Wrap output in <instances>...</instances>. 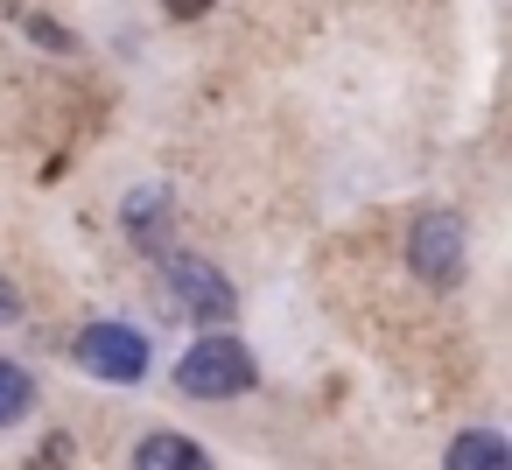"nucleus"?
I'll return each mask as SVG.
<instances>
[{"label":"nucleus","instance_id":"obj_12","mask_svg":"<svg viewBox=\"0 0 512 470\" xmlns=\"http://www.w3.org/2000/svg\"><path fill=\"white\" fill-rule=\"evenodd\" d=\"M22 316V295H15V281H0V323H15Z\"/></svg>","mask_w":512,"mask_h":470},{"label":"nucleus","instance_id":"obj_9","mask_svg":"<svg viewBox=\"0 0 512 470\" xmlns=\"http://www.w3.org/2000/svg\"><path fill=\"white\" fill-rule=\"evenodd\" d=\"M71 463H78V442H71L64 428H50V435L29 449V463H22V470H71Z\"/></svg>","mask_w":512,"mask_h":470},{"label":"nucleus","instance_id":"obj_8","mask_svg":"<svg viewBox=\"0 0 512 470\" xmlns=\"http://www.w3.org/2000/svg\"><path fill=\"white\" fill-rule=\"evenodd\" d=\"M120 218H127V232H141V239H155V225L169 218V190H141V197H134V204H127Z\"/></svg>","mask_w":512,"mask_h":470},{"label":"nucleus","instance_id":"obj_4","mask_svg":"<svg viewBox=\"0 0 512 470\" xmlns=\"http://www.w3.org/2000/svg\"><path fill=\"white\" fill-rule=\"evenodd\" d=\"M407 267L428 281V288H456L470 253H463V218L456 211H421L407 225Z\"/></svg>","mask_w":512,"mask_h":470},{"label":"nucleus","instance_id":"obj_11","mask_svg":"<svg viewBox=\"0 0 512 470\" xmlns=\"http://www.w3.org/2000/svg\"><path fill=\"white\" fill-rule=\"evenodd\" d=\"M162 8H169L176 22H197V15H211V0H162Z\"/></svg>","mask_w":512,"mask_h":470},{"label":"nucleus","instance_id":"obj_2","mask_svg":"<svg viewBox=\"0 0 512 470\" xmlns=\"http://www.w3.org/2000/svg\"><path fill=\"white\" fill-rule=\"evenodd\" d=\"M162 295H169V309H183L190 323H232V309H239V295H232V281L211 267V260H197V253H176V260H162Z\"/></svg>","mask_w":512,"mask_h":470},{"label":"nucleus","instance_id":"obj_5","mask_svg":"<svg viewBox=\"0 0 512 470\" xmlns=\"http://www.w3.org/2000/svg\"><path fill=\"white\" fill-rule=\"evenodd\" d=\"M134 470H211V456H204V442H190L176 428H155V435H141Z\"/></svg>","mask_w":512,"mask_h":470},{"label":"nucleus","instance_id":"obj_7","mask_svg":"<svg viewBox=\"0 0 512 470\" xmlns=\"http://www.w3.org/2000/svg\"><path fill=\"white\" fill-rule=\"evenodd\" d=\"M29 407H36V379H29L15 358H0V428H15Z\"/></svg>","mask_w":512,"mask_h":470},{"label":"nucleus","instance_id":"obj_6","mask_svg":"<svg viewBox=\"0 0 512 470\" xmlns=\"http://www.w3.org/2000/svg\"><path fill=\"white\" fill-rule=\"evenodd\" d=\"M442 470H512V449H505L498 428H463V435L449 442Z\"/></svg>","mask_w":512,"mask_h":470},{"label":"nucleus","instance_id":"obj_3","mask_svg":"<svg viewBox=\"0 0 512 470\" xmlns=\"http://www.w3.org/2000/svg\"><path fill=\"white\" fill-rule=\"evenodd\" d=\"M71 358H78V372H92V379H106V386L148 379V337H141L134 323H85V330L71 337Z\"/></svg>","mask_w":512,"mask_h":470},{"label":"nucleus","instance_id":"obj_1","mask_svg":"<svg viewBox=\"0 0 512 470\" xmlns=\"http://www.w3.org/2000/svg\"><path fill=\"white\" fill-rule=\"evenodd\" d=\"M176 386H183L190 400H232V393H253V386H260V358H253L239 337L204 330V337L176 358Z\"/></svg>","mask_w":512,"mask_h":470},{"label":"nucleus","instance_id":"obj_10","mask_svg":"<svg viewBox=\"0 0 512 470\" xmlns=\"http://www.w3.org/2000/svg\"><path fill=\"white\" fill-rule=\"evenodd\" d=\"M29 29H36V43H64V50H71V36H64L50 15H29Z\"/></svg>","mask_w":512,"mask_h":470}]
</instances>
